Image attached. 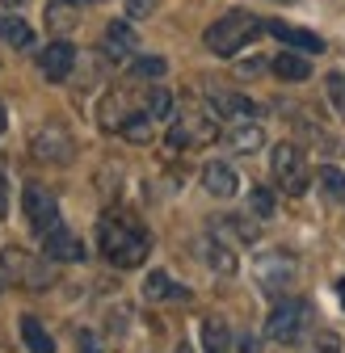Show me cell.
Listing matches in <instances>:
<instances>
[{
	"label": "cell",
	"mask_w": 345,
	"mask_h": 353,
	"mask_svg": "<svg viewBox=\"0 0 345 353\" xmlns=\"http://www.w3.org/2000/svg\"><path fill=\"white\" fill-rule=\"evenodd\" d=\"M97 248H101V256L114 265V270H139V265L148 261V252H152V236H148V228L135 214L110 210L97 223Z\"/></svg>",
	"instance_id": "cell-1"
},
{
	"label": "cell",
	"mask_w": 345,
	"mask_h": 353,
	"mask_svg": "<svg viewBox=\"0 0 345 353\" xmlns=\"http://www.w3.org/2000/svg\"><path fill=\"white\" fill-rule=\"evenodd\" d=\"M257 34H262V21H257L253 13H244V9H232V13H224L219 21H215V26L202 34V42H206V51H210V55L232 59L236 51L248 47Z\"/></svg>",
	"instance_id": "cell-2"
},
{
	"label": "cell",
	"mask_w": 345,
	"mask_h": 353,
	"mask_svg": "<svg viewBox=\"0 0 345 353\" xmlns=\"http://www.w3.org/2000/svg\"><path fill=\"white\" fill-rule=\"evenodd\" d=\"M0 274L9 282H21L30 290H47L51 286V256H34L26 248H0Z\"/></svg>",
	"instance_id": "cell-3"
},
{
	"label": "cell",
	"mask_w": 345,
	"mask_h": 353,
	"mask_svg": "<svg viewBox=\"0 0 345 353\" xmlns=\"http://www.w3.org/2000/svg\"><path fill=\"white\" fill-rule=\"evenodd\" d=\"M270 164H274V181L282 185V194H290V198L308 194V185H312V168H308L304 148H295V143H278V148H274V156H270Z\"/></svg>",
	"instance_id": "cell-4"
},
{
	"label": "cell",
	"mask_w": 345,
	"mask_h": 353,
	"mask_svg": "<svg viewBox=\"0 0 345 353\" xmlns=\"http://www.w3.org/2000/svg\"><path fill=\"white\" fill-rule=\"evenodd\" d=\"M308 320H312V307L304 299H278V307L266 320V336L278 341V345H295L299 336H304Z\"/></svg>",
	"instance_id": "cell-5"
},
{
	"label": "cell",
	"mask_w": 345,
	"mask_h": 353,
	"mask_svg": "<svg viewBox=\"0 0 345 353\" xmlns=\"http://www.w3.org/2000/svg\"><path fill=\"white\" fill-rule=\"evenodd\" d=\"M219 139V122L202 110H186L177 122L168 126V148H206Z\"/></svg>",
	"instance_id": "cell-6"
},
{
	"label": "cell",
	"mask_w": 345,
	"mask_h": 353,
	"mask_svg": "<svg viewBox=\"0 0 345 353\" xmlns=\"http://www.w3.org/2000/svg\"><path fill=\"white\" fill-rule=\"evenodd\" d=\"M21 210H26V223L38 236H47V232L59 228V202H55V194L47 185H38V181H30L21 190Z\"/></svg>",
	"instance_id": "cell-7"
},
{
	"label": "cell",
	"mask_w": 345,
	"mask_h": 353,
	"mask_svg": "<svg viewBox=\"0 0 345 353\" xmlns=\"http://www.w3.org/2000/svg\"><path fill=\"white\" fill-rule=\"evenodd\" d=\"M30 152H34L42 164H72V160H76V139L68 135L59 122H47V126L34 130Z\"/></svg>",
	"instance_id": "cell-8"
},
{
	"label": "cell",
	"mask_w": 345,
	"mask_h": 353,
	"mask_svg": "<svg viewBox=\"0 0 345 353\" xmlns=\"http://www.w3.org/2000/svg\"><path fill=\"white\" fill-rule=\"evenodd\" d=\"M257 282H262V290L270 299H282L290 286H295V261L278 248V252H266L262 261H257Z\"/></svg>",
	"instance_id": "cell-9"
},
{
	"label": "cell",
	"mask_w": 345,
	"mask_h": 353,
	"mask_svg": "<svg viewBox=\"0 0 345 353\" xmlns=\"http://www.w3.org/2000/svg\"><path fill=\"white\" fill-rule=\"evenodd\" d=\"M38 68H42V76L47 80H68L72 76V68H76V47L72 42H63V38H55L47 51H38Z\"/></svg>",
	"instance_id": "cell-10"
},
{
	"label": "cell",
	"mask_w": 345,
	"mask_h": 353,
	"mask_svg": "<svg viewBox=\"0 0 345 353\" xmlns=\"http://www.w3.org/2000/svg\"><path fill=\"white\" fill-rule=\"evenodd\" d=\"M202 185H206V194H215V198H232V194L240 190V176H236L232 164L210 160V164L202 168Z\"/></svg>",
	"instance_id": "cell-11"
},
{
	"label": "cell",
	"mask_w": 345,
	"mask_h": 353,
	"mask_svg": "<svg viewBox=\"0 0 345 353\" xmlns=\"http://www.w3.org/2000/svg\"><path fill=\"white\" fill-rule=\"evenodd\" d=\"M42 252H47L51 261H80V256H84V244H80V236H72V232L59 223L55 232L42 236Z\"/></svg>",
	"instance_id": "cell-12"
},
{
	"label": "cell",
	"mask_w": 345,
	"mask_h": 353,
	"mask_svg": "<svg viewBox=\"0 0 345 353\" xmlns=\"http://www.w3.org/2000/svg\"><path fill=\"white\" fill-rule=\"evenodd\" d=\"M274 38H282L286 47H299L304 55H316V51H324V42H320V34H312V30H299V26H286V21H270L266 26Z\"/></svg>",
	"instance_id": "cell-13"
},
{
	"label": "cell",
	"mask_w": 345,
	"mask_h": 353,
	"mask_svg": "<svg viewBox=\"0 0 345 353\" xmlns=\"http://www.w3.org/2000/svg\"><path fill=\"white\" fill-rule=\"evenodd\" d=\"M224 139H228V148H232V152L253 156V152H262V148H266V130L257 126V122H248V118H244V122H236V126L228 130Z\"/></svg>",
	"instance_id": "cell-14"
},
{
	"label": "cell",
	"mask_w": 345,
	"mask_h": 353,
	"mask_svg": "<svg viewBox=\"0 0 345 353\" xmlns=\"http://www.w3.org/2000/svg\"><path fill=\"white\" fill-rule=\"evenodd\" d=\"M135 51H139L135 30L126 26V21H110V30H106V55H114V59H131Z\"/></svg>",
	"instance_id": "cell-15"
},
{
	"label": "cell",
	"mask_w": 345,
	"mask_h": 353,
	"mask_svg": "<svg viewBox=\"0 0 345 353\" xmlns=\"http://www.w3.org/2000/svg\"><path fill=\"white\" fill-rule=\"evenodd\" d=\"M80 26V0H51L47 5V30L51 34H72Z\"/></svg>",
	"instance_id": "cell-16"
},
{
	"label": "cell",
	"mask_w": 345,
	"mask_h": 353,
	"mask_svg": "<svg viewBox=\"0 0 345 353\" xmlns=\"http://www.w3.org/2000/svg\"><path fill=\"white\" fill-rule=\"evenodd\" d=\"M210 110H215V118H240V122L257 114V105L240 93H210Z\"/></svg>",
	"instance_id": "cell-17"
},
{
	"label": "cell",
	"mask_w": 345,
	"mask_h": 353,
	"mask_svg": "<svg viewBox=\"0 0 345 353\" xmlns=\"http://www.w3.org/2000/svg\"><path fill=\"white\" fill-rule=\"evenodd\" d=\"M17 328H21V341H26V349L30 353H55V341H51V332L42 328V320L38 316H21L17 320Z\"/></svg>",
	"instance_id": "cell-18"
},
{
	"label": "cell",
	"mask_w": 345,
	"mask_h": 353,
	"mask_svg": "<svg viewBox=\"0 0 345 353\" xmlns=\"http://www.w3.org/2000/svg\"><path fill=\"white\" fill-rule=\"evenodd\" d=\"M202 256H206L210 270H219V274H236V252L224 244V236H219V232H215V236L202 244Z\"/></svg>",
	"instance_id": "cell-19"
},
{
	"label": "cell",
	"mask_w": 345,
	"mask_h": 353,
	"mask_svg": "<svg viewBox=\"0 0 345 353\" xmlns=\"http://www.w3.org/2000/svg\"><path fill=\"white\" fill-rule=\"evenodd\" d=\"M118 135L131 139V143H152V135H156V118H152L148 110H131V118L122 122Z\"/></svg>",
	"instance_id": "cell-20"
},
{
	"label": "cell",
	"mask_w": 345,
	"mask_h": 353,
	"mask_svg": "<svg viewBox=\"0 0 345 353\" xmlns=\"http://www.w3.org/2000/svg\"><path fill=\"white\" fill-rule=\"evenodd\" d=\"M97 118H101V126H106V130H122V122L131 118V110H126V97H122V93H106V97H101Z\"/></svg>",
	"instance_id": "cell-21"
},
{
	"label": "cell",
	"mask_w": 345,
	"mask_h": 353,
	"mask_svg": "<svg viewBox=\"0 0 345 353\" xmlns=\"http://www.w3.org/2000/svg\"><path fill=\"white\" fill-rule=\"evenodd\" d=\"M144 299H186V290L181 286H172V278L164 274V270H156V274H148V282H144Z\"/></svg>",
	"instance_id": "cell-22"
},
{
	"label": "cell",
	"mask_w": 345,
	"mask_h": 353,
	"mask_svg": "<svg viewBox=\"0 0 345 353\" xmlns=\"http://www.w3.org/2000/svg\"><path fill=\"white\" fill-rule=\"evenodd\" d=\"M274 72H278L282 80H308V76H312V63H308L304 55H290V51H282V55L274 59Z\"/></svg>",
	"instance_id": "cell-23"
},
{
	"label": "cell",
	"mask_w": 345,
	"mask_h": 353,
	"mask_svg": "<svg viewBox=\"0 0 345 353\" xmlns=\"http://www.w3.org/2000/svg\"><path fill=\"white\" fill-rule=\"evenodd\" d=\"M0 34H5V42H13L17 51L34 47V30H30L21 17H0Z\"/></svg>",
	"instance_id": "cell-24"
},
{
	"label": "cell",
	"mask_w": 345,
	"mask_h": 353,
	"mask_svg": "<svg viewBox=\"0 0 345 353\" xmlns=\"http://www.w3.org/2000/svg\"><path fill=\"white\" fill-rule=\"evenodd\" d=\"M202 353H228V324L202 320Z\"/></svg>",
	"instance_id": "cell-25"
},
{
	"label": "cell",
	"mask_w": 345,
	"mask_h": 353,
	"mask_svg": "<svg viewBox=\"0 0 345 353\" xmlns=\"http://www.w3.org/2000/svg\"><path fill=\"white\" fill-rule=\"evenodd\" d=\"M320 185H324V194H328V198L345 202V172H341V168L324 164V168H320Z\"/></svg>",
	"instance_id": "cell-26"
},
{
	"label": "cell",
	"mask_w": 345,
	"mask_h": 353,
	"mask_svg": "<svg viewBox=\"0 0 345 353\" xmlns=\"http://www.w3.org/2000/svg\"><path fill=\"white\" fill-rule=\"evenodd\" d=\"M248 210H253L257 219H274V194H270L266 185H257V190L248 194Z\"/></svg>",
	"instance_id": "cell-27"
},
{
	"label": "cell",
	"mask_w": 345,
	"mask_h": 353,
	"mask_svg": "<svg viewBox=\"0 0 345 353\" xmlns=\"http://www.w3.org/2000/svg\"><path fill=\"white\" fill-rule=\"evenodd\" d=\"M215 232H232L236 240H257V228L244 223V214H228L224 223H215Z\"/></svg>",
	"instance_id": "cell-28"
},
{
	"label": "cell",
	"mask_w": 345,
	"mask_h": 353,
	"mask_svg": "<svg viewBox=\"0 0 345 353\" xmlns=\"http://www.w3.org/2000/svg\"><path fill=\"white\" fill-rule=\"evenodd\" d=\"M152 118H168V110H172V97H168V88H152V93H148V105H144Z\"/></svg>",
	"instance_id": "cell-29"
},
{
	"label": "cell",
	"mask_w": 345,
	"mask_h": 353,
	"mask_svg": "<svg viewBox=\"0 0 345 353\" xmlns=\"http://www.w3.org/2000/svg\"><path fill=\"white\" fill-rule=\"evenodd\" d=\"M324 88H328V97H333L337 114H345V72H333V76L324 80Z\"/></svg>",
	"instance_id": "cell-30"
},
{
	"label": "cell",
	"mask_w": 345,
	"mask_h": 353,
	"mask_svg": "<svg viewBox=\"0 0 345 353\" xmlns=\"http://www.w3.org/2000/svg\"><path fill=\"white\" fill-rule=\"evenodd\" d=\"M164 68H168V63H164V59H156V55H144V59H135V63H131V72H135V76H152V80H156V76H164Z\"/></svg>",
	"instance_id": "cell-31"
},
{
	"label": "cell",
	"mask_w": 345,
	"mask_h": 353,
	"mask_svg": "<svg viewBox=\"0 0 345 353\" xmlns=\"http://www.w3.org/2000/svg\"><path fill=\"white\" fill-rule=\"evenodd\" d=\"M148 13H152V0H126V17L139 21V17H148Z\"/></svg>",
	"instance_id": "cell-32"
},
{
	"label": "cell",
	"mask_w": 345,
	"mask_h": 353,
	"mask_svg": "<svg viewBox=\"0 0 345 353\" xmlns=\"http://www.w3.org/2000/svg\"><path fill=\"white\" fill-rule=\"evenodd\" d=\"M76 349H80V353H101V345H97L93 332H80V336H76Z\"/></svg>",
	"instance_id": "cell-33"
},
{
	"label": "cell",
	"mask_w": 345,
	"mask_h": 353,
	"mask_svg": "<svg viewBox=\"0 0 345 353\" xmlns=\"http://www.w3.org/2000/svg\"><path fill=\"white\" fill-rule=\"evenodd\" d=\"M316 349H320V353H337V336H333V332H320Z\"/></svg>",
	"instance_id": "cell-34"
},
{
	"label": "cell",
	"mask_w": 345,
	"mask_h": 353,
	"mask_svg": "<svg viewBox=\"0 0 345 353\" xmlns=\"http://www.w3.org/2000/svg\"><path fill=\"white\" fill-rule=\"evenodd\" d=\"M0 214H5V176H0Z\"/></svg>",
	"instance_id": "cell-35"
},
{
	"label": "cell",
	"mask_w": 345,
	"mask_h": 353,
	"mask_svg": "<svg viewBox=\"0 0 345 353\" xmlns=\"http://www.w3.org/2000/svg\"><path fill=\"white\" fill-rule=\"evenodd\" d=\"M337 294H341V307H345V278L337 282Z\"/></svg>",
	"instance_id": "cell-36"
},
{
	"label": "cell",
	"mask_w": 345,
	"mask_h": 353,
	"mask_svg": "<svg viewBox=\"0 0 345 353\" xmlns=\"http://www.w3.org/2000/svg\"><path fill=\"white\" fill-rule=\"evenodd\" d=\"M0 130H5V105H0Z\"/></svg>",
	"instance_id": "cell-37"
},
{
	"label": "cell",
	"mask_w": 345,
	"mask_h": 353,
	"mask_svg": "<svg viewBox=\"0 0 345 353\" xmlns=\"http://www.w3.org/2000/svg\"><path fill=\"white\" fill-rule=\"evenodd\" d=\"M5 5H17V0H5Z\"/></svg>",
	"instance_id": "cell-38"
}]
</instances>
